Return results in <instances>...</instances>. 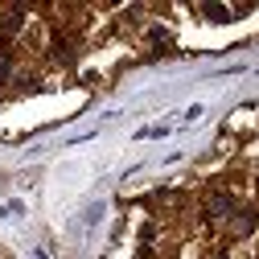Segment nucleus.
<instances>
[{"mask_svg": "<svg viewBox=\"0 0 259 259\" xmlns=\"http://www.w3.org/2000/svg\"><path fill=\"white\" fill-rule=\"evenodd\" d=\"M4 70H8V62H4V54H0V78H4Z\"/></svg>", "mask_w": 259, "mask_h": 259, "instance_id": "nucleus-1", "label": "nucleus"}]
</instances>
